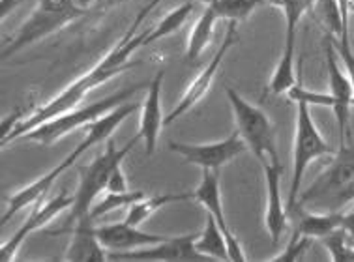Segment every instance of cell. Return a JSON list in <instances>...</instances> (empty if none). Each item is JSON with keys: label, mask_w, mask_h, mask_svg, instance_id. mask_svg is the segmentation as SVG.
Listing matches in <instances>:
<instances>
[{"label": "cell", "mask_w": 354, "mask_h": 262, "mask_svg": "<svg viewBox=\"0 0 354 262\" xmlns=\"http://www.w3.org/2000/svg\"><path fill=\"white\" fill-rule=\"evenodd\" d=\"M161 2L163 0H149L137 12L136 19L131 21V25L126 28L122 38L118 39L111 47V51L103 58H100L86 73L77 77L73 83L68 84L64 90H60L57 96L51 97L49 102L34 107L26 115H21L19 113V118L15 122V126L2 137V147H6L10 142H17L19 137L28 133L30 129L38 128L39 124L51 120V118L62 115V113L75 109V107H79V103L91 94L92 90L100 88L102 84H105L111 79H115V77H118L124 71H128L141 64V62H133L131 60V57L136 55L137 49L147 47V38H149L150 28L141 30V25L145 23V19L149 17L150 13L160 6Z\"/></svg>", "instance_id": "cell-1"}, {"label": "cell", "mask_w": 354, "mask_h": 262, "mask_svg": "<svg viewBox=\"0 0 354 262\" xmlns=\"http://www.w3.org/2000/svg\"><path fill=\"white\" fill-rule=\"evenodd\" d=\"M103 2L105 0H38L34 12L26 17L25 23L17 28V32L4 47L2 58L6 60L47 36L57 34L64 26L91 15Z\"/></svg>", "instance_id": "cell-2"}, {"label": "cell", "mask_w": 354, "mask_h": 262, "mask_svg": "<svg viewBox=\"0 0 354 262\" xmlns=\"http://www.w3.org/2000/svg\"><path fill=\"white\" fill-rule=\"evenodd\" d=\"M137 135L124 148H116L113 139H107V147L103 150L96 160L91 161L88 165L83 167L79 171V186L77 191L73 193V206L70 208V216L66 221L64 229L51 230L47 232L49 236H60L70 232L79 221H83L84 218H88L91 208L94 205V200L102 191L107 189L111 174L115 173V169L118 165H122L124 158L128 156L129 150L136 147Z\"/></svg>", "instance_id": "cell-3"}, {"label": "cell", "mask_w": 354, "mask_h": 262, "mask_svg": "<svg viewBox=\"0 0 354 262\" xmlns=\"http://www.w3.org/2000/svg\"><path fill=\"white\" fill-rule=\"evenodd\" d=\"M351 200H354V147L345 142L337 148L334 161L298 195L295 208L326 205L330 210H339Z\"/></svg>", "instance_id": "cell-4"}, {"label": "cell", "mask_w": 354, "mask_h": 262, "mask_svg": "<svg viewBox=\"0 0 354 262\" xmlns=\"http://www.w3.org/2000/svg\"><path fill=\"white\" fill-rule=\"evenodd\" d=\"M137 90H141V84L136 86H128V88L118 90L116 94L109 97H103L100 102H94L86 107H75V109L62 113V115L55 116L51 120L39 124L38 128L30 129L28 133L19 137L17 142H38L44 147H51L57 141H60L62 137L70 135L71 131H75L79 128H86L91 126L92 122L97 120L100 116L107 115L109 111H113L118 105L126 103L131 96H136Z\"/></svg>", "instance_id": "cell-5"}, {"label": "cell", "mask_w": 354, "mask_h": 262, "mask_svg": "<svg viewBox=\"0 0 354 262\" xmlns=\"http://www.w3.org/2000/svg\"><path fill=\"white\" fill-rule=\"evenodd\" d=\"M227 100L231 103L232 115L236 122V131L248 144V150L257 158L261 165L279 163V153L276 144V129L261 107L248 102L244 96L231 86H225Z\"/></svg>", "instance_id": "cell-6"}, {"label": "cell", "mask_w": 354, "mask_h": 262, "mask_svg": "<svg viewBox=\"0 0 354 262\" xmlns=\"http://www.w3.org/2000/svg\"><path fill=\"white\" fill-rule=\"evenodd\" d=\"M334 152L324 135L319 131L311 116L309 105L297 103V129H295V148H292V176H290L289 205L290 210L297 206L298 195L302 191V180L311 163Z\"/></svg>", "instance_id": "cell-7"}, {"label": "cell", "mask_w": 354, "mask_h": 262, "mask_svg": "<svg viewBox=\"0 0 354 262\" xmlns=\"http://www.w3.org/2000/svg\"><path fill=\"white\" fill-rule=\"evenodd\" d=\"M169 150L184 158L186 163L197 165L208 171H219L221 167L236 160L240 153L248 150V144L240 137L239 131H232L229 137L218 142H206V144H195V142H169Z\"/></svg>", "instance_id": "cell-8"}, {"label": "cell", "mask_w": 354, "mask_h": 262, "mask_svg": "<svg viewBox=\"0 0 354 262\" xmlns=\"http://www.w3.org/2000/svg\"><path fill=\"white\" fill-rule=\"evenodd\" d=\"M236 26H239V23H232V21H231V25L227 26V32L225 36H223V41H221V45L218 47L216 55H214L212 60L208 62V66H206L205 70L197 73V77H195L194 81H192V84L187 86L186 92L182 94L180 102L176 103V105H174V109L165 116V126L173 124L174 120H178L180 116L189 113V111L194 109L197 103L203 102L206 94L210 92L214 81H216V75H218L219 68H221L223 58H225L227 53L231 51L232 45H234V41H236Z\"/></svg>", "instance_id": "cell-9"}, {"label": "cell", "mask_w": 354, "mask_h": 262, "mask_svg": "<svg viewBox=\"0 0 354 262\" xmlns=\"http://www.w3.org/2000/svg\"><path fill=\"white\" fill-rule=\"evenodd\" d=\"M88 148H92L91 142L86 141V139H83V141L77 144V148H75L73 152L68 153L66 160L60 161L57 167H53L49 173L41 174L38 180H34L28 186H25L23 189H19V191H15L13 195H10V197L6 198V210L2 214L0 225L4 227L17 212H21L23 208H26V206L38 205L39 200H44V198L47 197V193L51 191V187L55 186V182L62 176V173H66V171L79 160V156L86 152Z\"/></svg>", "instance_id": "cell-10"}, {"label": "cell", "mask_w": 354, "mask_h": 262, "mask_svg": "<svg viewBox=\"0 0 354 262\" xmlns=\"http://www.w3.org/2000/svg\"><path fill=\"white\" fill-rule=\"evenodd\" d=\"M324 51H326V70H328V86L330 96H332V111H334L335 124H337V133H339V144H345L348 137V122H351V107L354 105V90L351 77L337 66L335 62V45L334 38L326 36L324 41Z\"/></svg>", "instance_id": "cell-11"}, {"label": "cell", "mask_w": 354, "mask_h": 262, "mask_svg": "<svg viewBox=\"0 0 354 262\" xmlns=\"http://www.w3.org/2000/svg\"><path fill=\"white\" fill-rule=\"evenodd\" d=\"M73 195H68V193H58L57 197L44 198L39 200L38 205H34V210L30 212V216L26 218V221L21 225V229L13 234L8 242L2 243L0 247V259L2 261H13L19 247L25 243V240L32 232H38L46 227L47 223H51L53 219L58 218L62 212L70 210L73 206Z\"/></svg>", "instance_id": "cell-12"}, {"label": "cell", "mask_w": 354, "mask_h": 262, "mask_svg": "<svg viewBox=\"0 0 354 262\" xmlns=\"http://www.w3.org/2000/svg\"><path fill=\"white\" fill-rule=\"evenodd\" d=\"M192 198L201 206H205L206 212H210L216 219V223L219 225L221 232L225 234L227 243H229V255L231 261H248L242 245H240L239 238L232 232L229 223H227L225 210H223V203H221V186H219V174L218 171H208L203 169V176H201V184L197 186Z\"/></svg>", "instance_id": "cell-13"}, {"label": "cell", "mask_w": 354, "mask_h": 262, "mask_svg": "<svg viewBox=\"0 0 354 262\" xmlns=\"http://www.w3.org/2000/svg\"><path fill=\"white\" fill-rule=\"evenodd\" d=\"M197 234L199 232H192L184 236H167L163 242L150 247L109 253V261H206V256L195 250Z\"/></svg>", "instance_id": "cell-14"}, {"label": "cell", "mask_w": 354, "mask_h": 262, "mask_svg": "<svg viewBox=\"0 0 354 262\" xmlns=\"http://www.w3.org/2000/svg\"><path fill=\"white\" fill-rule=\"evenodd\" d=\"M163 71H158L156 77L150 81L147 96L142 102L141 116H139V131L137 139H141L145 144L147 156H152L158 147V139L163 126H165V116L161 111V86H163Z\"/></svg>", "instance_id": "cell-15"}, {"label": "cell", "mask_w": 354, "mask_h": 262, "mask_svg": "<svg viewBox=\"0 0 354 262\" xmlns=\"http://www.w3.org/2000/svg\"><path fill=\"white\" fill-rule=\"evenodd\" d=\"M264 180H266V210H264V225L270 234L272 243L276 245L283 236L289 218L281 200V163H264Z\"/></svg>", "instance_id": "cell-16"}, {"label": "cell", "mask_w": 354, "mask_h": 262, "mask_svg": "<svg viewBox=\"0 0 354 262\" xmlns=\"http://www.w3.org/2000/svg\"><path fill=\"white\" fill-rule=\"evenodd\" d=\"M96 234L103 247L109 253H124V251L150 247V245H156V243L163 242L167 238L141 230L139 227L128 225L126 221L96 227Z\"/></svg>", "instance_id": "cell-17"}, {"label": "cell", "mask_w": 354, "mask_h": 262, "mask_svg": "<svg viewBox=\"0 0 354 262\" xmlns=\"http://www.w3.org/2000/svg\"><path fill=\"white\" fill-rule=\"evenodd\" d=\"M71 242L64 253L66 261H107L109 251L105 250L96 234L94 219L84 218L70 230Z\"/></svg>", "instance_id": "cell-18"}, {"label": "cell", "mask_w": 354, "mask_h": 262, "mask_svg": "<svg viewBox=\"0 0 354 262\" xmlns=\"http://www.w3.org/2000/svg\"><path fill=\"white\" fill-rule=\"evenodd\" d=\"M297 212L295 218V236L306 238H319L322 240L324 236L332 234L334 230L342 229L343 214L337 210L324 212V214H309L304 212V208H295Z\"/></svg>", "instance_id": "cell-19"}, {"label": "cell", "mask_w": 354, "mask_h": 262, "mask_svg": "<svg viewBox=\"0 0 354 262\" xmlns=\"http://www.w3.org/2000/svg\"><path fill=\"white\" fill-rule=\"evenodd\" d=\"M295 49H297V39L285 38L281 57L277 60L276 70L272 73L268 86H266V96L287 94L298 83L297 71H295Z\"/></svg>", "instance_id": "cell-20"}, {"label": "cell", "mask_w": 354, "mask_h": 262, "mask_svg": "<svg viewBox=\"0 0 354 262\" xmlns=\"http://www.w3.org/2000/svg\"><path fill=\"white\" fill-rule=\"evenodd\" d=\"M218 15L214 12L212 8H205V12L201 13L199 19L195 21L192 30H189V38H187L186 45V62L189 64H195L197 60H201L203 53L206 51V47L210 45L214 36V28H216V23H218Z\"/></svg>", "instance_id": "cell-21"}, {"label": "cell", "mask_w": 354, "mask_h": 262, "mask_svg": "<svg viewBox=\"0 0 354 262\" xmlns=\"http://www.w3.org/2000/svg\"><path fill=\"white\" fill-rule=\"evenodd\" d=\"M195 250L206 259H218V261H231L229 255V243L225 234L221 232L219 225L210 212H206L205 230L197 234L195 240Z\"/></svg>", "instance_id": "cell-22"}, {"label": "cell", "mask_w": 354, "mask_h": 262, "mask_svg": "<svg viewBox=\"0 0 354 262\" xmlns=\"http://www.w3.org/2000/svg\"><path fill=\"white\" fill-rule=\"evenodd\" d=\"M192 198V193H173V195H158V197H142L129 206L128 214H126V223L133 225V227H141L147 219L154 216L156 212L161 210L165 205L171 203H178V200H187Z\"/></svg>", "instance_id": "cell-23"}, {"label": "cell", "mask_w": 354, "mask_h": 262, "mask_svg": "<svg viewBox=\"0 0 354 262\" xmlns=\"http://www.w3.org/2000/svg\"><path fill=\"white\" fill-rule=\"evenodd\" d=\"M313 13L319 19L330 38L345 39V28H343L342 10L337 0H315L313 2Z\"/></svg>", "instance_id": "cell-24"}, {"label": "cell", "mask_w": 354, "mask_h": 262, "mask_svg": "<svg viewBox=\"0 0 354 262\" xmlns=\"http://www.w3.org/2000/svg\"><path fill=\"white\" fill-rule=\"evenodd\" d=\"M195 10V2H186V4H180L178 8H174L167 15H163L160 19V23L154 26V28H150L149 38H147V45L154 44L158 39L165 38V36H171L174 34L178 28H180L187 19H189V15L194 13Z\"/></svg>", "instance_id": "cell-25"}, {"label": "cell", "mask_w": 354, "mask_h": 262, "mask_svg": "<svg viewBox=\"0 0 354 262\" xmlns=\"http://www.w3.org/2000/svg\"><path fill=\"white\" fill-rule=\"evenodd\" d=\"M263 4H268V0H216L208 8H212L214 12H216L218 19L240 23V21L248 19Z\"/></svg>", "instance_id": "cell-26"}, {"label": "cell", "mask_w": 354, "mask_h": 262, "mask_svg": "<svg viewBox=\"0 0 354 262\" xmlns=\"http://www.w3.org/2000/svg\"><path fill=\"white\" fill-rule=\"evenodd\" d=\"M315 0H268V4L279 8L285 15V38L297 39L298 25L308 12H311Z\"/></svg>", "instance_id": "cell-27"}, {"label": "cell", "mask_w": 354, "mask_h": 262, "mask_svg": "<svg viewBox=\"0 0 354 262\" xmlns=\"http://www.w3.org/2000/svg\"><path fill=\"white\" fill-rule=\"evenodd\" d=\"M145 197V193L142 191H124V193H111L107 191V195L102 198V200H97L96 205H92L91 214H88V218H92L94 221L103 216H107L111 212L120 210V208H126V206H131L137 200H141Z\"/></svg>", "instance_id": "cell-28"}, {"label": "cell", "mask_w": 354, "mask_h": 262, "mask_svg": "<svg viewBox=\"0 0 354 262\" xmlns=\"http://www.w3.org/2000/svg\"><path fill=\"white\" fill-rule=\"evenodd\" d=\"M322 243H324V247L330 253V259L334 262L354 261V247L348 245V236L343 229L334 230L332 234L322 238Z\"/></svg>", "instance_id": "cell-29"}, {"label": "cell", "mask_w": 354, "mask_h": 262, "mask_svg": "<svg viewBox=\"0 0 354 262\" xmlns=\"http://www.w3.org/2000/svg\"><path fill=\"white\" fill-rule=\"evenodd\" d=\"M285 96H287V100H290V102L306 103L309 107H311V105H322V107H330V109H332V105H334L330 92L328 94H322V92H315V90L304 88L300 83L295 84Z\"/></svg>", "instance_id": "cell-30"}, {"label": "cell", "mask_w": 354, "mask_h": 262, "mask_svg": "<svg viewBox=\"0 0 354 262\" xmlns=\"http://www.w3.org/2000/svg\"><path fill=\"white\" fill-rule=\"evenodd\" d=\"M309 242H311V238L295 236V234H292L289 245L285 247V251H281L279 255L274 256L272 261H298V259L308 251Z\"/></svg>", "instance_id": "cell-31"}, {"label": "cell", "mask_w": 354, "mask_h": 262, "mask_svg": "<svg viewBox=\"0 0 354 262\" xmlns=\"http://www.w3.org/2000/svg\"><path fill=\"white\" fill-rule=\"evenodd\" d=\"M334 45H335V53H337V57L343 60V66H345L347 75L351 77V83H353V90H354V53L353 49H351V44H345V41L334 39Z\"/></svg>", "instance_id": "cell-32"}, {"label": "cell", "mask_w": 354, "mask_h": 262, "mask_svg": "<svg viewBox=\"0 0 354 262\" xmlns=\"http://www.w3.org/2000/svg\"><path fill=\"white\" fill-rule=\"evenodd\" d=\"M107 191H111V193H124V191H129L128 178H126V174H124L122 165L116 167L115 173L111 174L109 184H107Z\"/></svg>", "instance_id": "cell-33"}, {"label": "cell", "mask_w": 354, "mask_h": 262, "mask_svg": "<svg viewBox=\"0 0 354 262\" xmlns=\"http://www.w3.org/2000/svg\"><path fill=\"white\" fill-rule=\"evenodd\" d=\"M337 2H339V10H342L343 17V28H345V39H339V41L351 44V39H348V25H351V15L354 13V0H337Z\"/></svg>", "instance_id": "cell-34"}, {"label": "cell", "mask_w": 354, "mask_h": 262, "mask_svg": "<svg viewBox=\"0 0 354 262\" xmlns=\"http://www.w3.org/2000/svg\"><path fill=\"white\" fill-rule=\"evenodd\" d=\"M342 229L347 232L348 240L353 242L354 240V208L348 214H343V221H342Z\"/></svg>", "instance_id": "cell-35"}, {"label": "cell", "mask_w": 354, "mask_h": 262, "mask_svg": "<svg viewBox=\"0 0 354 262\" xmlns=\"http://www.w3.org/2000/svg\"><path fill=\"white\" fill-rule=\"evenodd\" d=\"M21 0H0V17L4 19L8 13L12 12L13 8L19 4Z\"/></svg>", "instance_id": "cell-36"}, {"label": "cell", "mask_w": 354, "mask_h": 262, "mask_svg": "<svg viewBox=\"0 0 354 262\" xmlns=\"http://www.w3.org/2000/svg\"><path fill=\"white\" fill-rule=\"evenodd\" d=\"M197 2H201V4H205V6H210V4H214L216 0H197Z\"/></svg>", "instance_id": "cell-37"}]
</instances>
